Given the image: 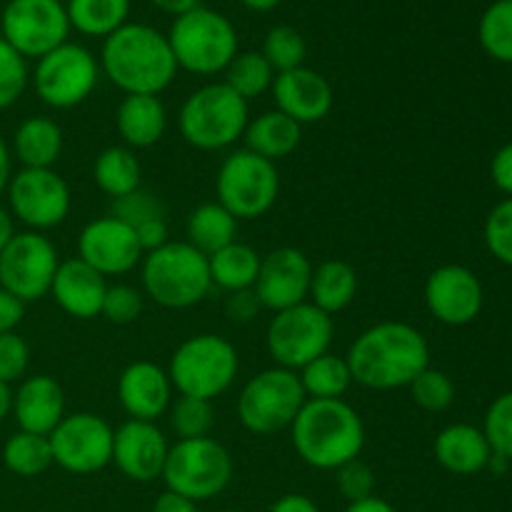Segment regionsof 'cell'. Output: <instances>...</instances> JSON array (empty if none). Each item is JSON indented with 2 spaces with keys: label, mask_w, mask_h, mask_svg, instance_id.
<instances>
[{
  "label": "cell",
  "mask_w": 512,
  "mask_h": 512,
  "mask_svg": "<svg viewBox=\"0 0 512 512\" xmlns=\"http://www.w3.org/2000/svg\"><path fill=\"white\" fill-rule=\"evenodd\" d=\"M345 512H398V510H395L388 500L370 495V498L358 500V503H348Z\"/></svg>",
  "instance_id": "55"
},
{
  "label": "cell",
  "mask_w": 512,
  "mask_h": 512,
  "mask_svg": "<svg viewBox=\"0 0 512 512\" xmlns=\"http://www.w3.org/2000/svg\"><path fill=\"white\" fill-rule=\"evenodd\" d=\"M10 178H13V153H10V145L0 135V195L8 188Z\"/></svg>",
  "instance_id": "54"
},
{
  "label": "cell",
  "mask_w": 512,
  "mask_h": 512,
  "mask_svg": "<svg viewBox=\"0 0 512 512\" xmlns=\"http://www.w3.org/2000/svg\"><path fill=\"white\" fill-rule=\"evenodd\" d=\"M165 370L175 393L213 403L233 388L240 373V355L223 335L200 333L173 350Z\"/></svg>",
  "instance_id": "6"
},
{
  "label": "cell",
  "mask_w": 512,
  "mask_h": 512,
  "mask_svg": "<svg viewBox=\"0 0 512 512\" xmlns=\"http://www.w3.org/2000/svg\"><path fill=\"white\" fill-rule=\"evenodd\" d=\"M23 318H25V303H20L13 293L0 288V335L15 333V328L23 323Z\"/></svg>",
  "instance_id": "51"
},
{
  "label": "cell",
  "mask_w": 512,
  "mask_h": 512,
  "mask_svg": "<svg viewBox=\"0 0 512 512\" xmlns=\"http://www.w3.org/2000/svg\"><path fill=\"white\" fill-rule=\"evenodd\" d=\"M5 195L10 218L35 233L63 225L73 208L68 183L53 168H20L10 178Z\"/></svg>",
  "instance_id": "13"
},
{
  "label": "cell",
  "mask_w": 512,
  "mask_h": 512,
  "mask_svg": "<svg viewBox=\"0 0 512 512\" xmlns=\"http://www.w3.org/2000/svg\"><path fill=\"white\" fill-rule=\"evenodd\" d=\"M275 70L273 65L265 60V55L260 50H245V53H238L230 65L225 68V85L235 90L243 100L260 98L263 93H268L273 88Z\"/></svg>",
  "instance_id": "36"
},
{
  "label": "cell",
  "mask_w": 512,
  "mask_h": 512,
  "mask_svg": "<svg viewBox=\"0 0 512 512\" xmlns=\"http://www.w3.org/2000/svg\"><path fill=\"white\" fill-rule=\"evenodd\" d=\"M263 310L255 290H235V293H228L225 298V315H228L233 323H250L255 315Z\"/></svg>",
  "instance_id": "48"
},
{
  "label": "cell",
  "mask_w": 512,
  "mask_h": 512,
  "mask_svg": "<svg viewBox=\"0 0 512 512\" xmlns=\"http://www.w3.org/2000/svg\"><path fill=\"white\" fill-rule=\"evenodd\" d=\"M480 48L498 63L512 65V0H495L478 23Z\"/></svg>",
  "instance_id": "37"
},
{
  "label": "cell",
  "mask_w": 512,
  "mask_h": 512,
  "mask_svg": "<svg viewBox=\"0 0 512 512\" xmlns=\"http://www.w3.org/2000/svg\"><path fill=\"white\" fill-rule=\"evenodd\" d=\"M143 313V295L133 285H108V293L103 300V315L113 325H130Z\"/></svg>",
  "instance_id": "45"
},
{
  "label": "cell",
  "mask_w": 512,
  "mask_h": 512,
  "mask_svg": "<svg viewBox=\"0 0 512 512\" xmlns=\"http://www.w3.org/2000/svg\"><path fill=\"white\" fill-rule=\"evenodd\" d=\"M215 195L225 210L238 220L263 218L280 195L278 165L260 158L253 150H233L215 175Z\"/></svg>",
  "instance_id": "10"
},
{
  "label": "cell",
  "mask_w": 512,
  "mask_h": 512,
  "mask_svg": "<svg viewBox=\"0 0 512 512\" xmlns=\"http://www.w3.org/2000/svg\"><path fill=\"white\" fill-rule=\"evenodd\" d=\"M13 410V388L5 383H0V423L10 415Z\"/></svg>",
  "instance_id": "58"
},
{
  "label": "cell",
  "mask_w": 512,
  "mask_h": 512,
  "mask_svg": "<svg viewBox=\"0 0 512 512\" xmlns=\"http://www.w3.org/2000/svg\"><path fill=\"white\" fill-rule=\"evenodd\" d=\"M100 73L125 95H160L178 75L168 35L145 23H125L103 40Z\"/></svg>",
  "instance_id": "2"
},
{
  "label": "cell",
  "mask_w": 512,
  "mask_h": 512,
  "mask_svg": "<svg viewBox=\"0 0 512 512\" xmlns=\"http://www.w3.org/2000/svg\"><path fill=\"white\" fill-rule=\"evenodd\" d=\"M308 400H340L353 388V373L345 355L325 353L298 370Z\"/></svg>",
  "instance_id": "32"
},
{
  "label": "cell",
  "mask_w": 512,
  "mask_h": 512,
  "mask_svg": "<svg viewBox=\"0 0 512 512\" xmlns=\"http://www.w3.org/2000/svg\"><path fill=\"white\" fill-rule=\"evenodd\" d=\"M298 458L315 470H338L360 458L365 448V423L358 410L340 400H305L290 425Z\"/></svg>",
  "instance_id": "3"
},
{
  "label": "cell",
  "mask_w": 512,
  "mask_h": 512,
  "mask_svg": "<svg viewBox=\"0 0 512 512\" xmlns=\"http://www.w3.org/2000/svg\"><path fill=\"white\" fill-rule=\"evenodd\" d=\"M105 293H108V278H103L98 270H93L80 258L60 260L50 295L63 313L78 320L98 318Z\"/></svg>",
  "instance_id": "23"
},
{
  "label": "cell",
  "mask_w": 512,
  "mask_h": 512,
  "mask_svg": "<svg viewBox=\"0 0 512 512\" xmlns=\"http://www.w3.org/2000/svg\"><path fill=\"white\" fill-rule=\"evenodd\" d=\"M313 268L308 255L298 248H275L260 258L258 280L253 290L260 305L270 313H280L293 305H300L310 295Z\"/></svg>",
  "instance_id": "19"
},
{
  "label": "cell",
  "mask_w": 512,
  "mask_h": 512,
  "mask_svg": "<svg viewBox=\"0 0 512 512\" xmlns=\"http://www.w3.org/2000/svg\"><path fill=\"white\" fill-rule=\"evenodd\" d=\"M28 365L30 348L25 338H20L18 333L0 335V383H20L25 373H28Z\"/></svg>",
  "instance_id": "46"
},
{
  "label": "cell",
  "mask_w": 512,
  "mask_h": 512,
  "mask_svg": "<svg viewBox=\"0 0 512 512\" xmlns=\"http://www.w3.org/2000/svg\"><path fill=\"white\" fill-rule=\"evenodd\" d=\"M113 425L100 415L68 413L48 435L53 465L73 475L100 473L113 463Z\"/></svg>",
  "instance_id": "16"
},
{
  "label": "cell",
  "mask_w": 512,
  "mask_h": 512,
  "mask_svg": "<svg viewBox=\"0 0 512 512\" xmlns=\"http://www.w3.org/2000/svg\"><path fill=\"white\" fill-rule=\"evenodd\" d=\"M260 53L265 55V60L273 65L275 75H278L285 73V70L303 68L308 45H305V38L295 28H290V25H275L265 35Z\"/></svg>",
  "instance_id": "39"
},
{
  "label": "cell",
  "mask_w": 512,
  "mask_h": 512,
  "mask_svg": "<svg viewBox=\"0 0 512 512\" xmlns=\"http://www.w3.org/2000/svg\"><path fill=\"white\" fill-rule=\"evenodd\" d=\"M305 400L308 398H305L298 373L273 365V368L253 375L240 390V425L253 435L283 433L298 418Z\"/></svg>",
  "instance_id": "9"
},
{
  "label": "cell",
  "mask_w": 512,
  "mask_h": 512,
  "mask_svg": "<svg viewBox=\"0 0 512 512\" xmlns=\"http://www.w3.org/2000/svg\"><path fill=\"white\" fill-rule=\"evenodd\" d=\"M338 490L348 503H358V500L370 498L375 495V473L368 463L360 458L350 460V463L340 465L338 470Z\"/></svg>",
  "instance_id": "47"
},
{
  "label": "cell",
  "mask_w": 512,
  "mask_h": 512,
  "mask_svg": "<svg viewBox=\"0 0 512 512\" xmlns=\"http://www.w3.org/2000/svg\"><path fill=\"white\" fill-rule=\"evenodd\" d=\"M358 295V273L345 260H325L315 265L308 300L323 313H343Z\"/></svg>",
  "instance_id": "29"
},
{
  "label": "cell",
  "mask_w": 512,
  "mask_h": 512,
  "mask_svg": "<svg viewBox=\"0 0 512 512\" xmlns=\"http://www.w3.org/2000/svg\"><path fill=\"white\" fill-rule=\"evenodd\" d=\"M233 473L235 463L230 450L208 435L170 445L160 478L170 493L183 495L193 503H205L228 488Z\"/></svg>",
  "instance_id": "8"
},
{
  "label": "cell",
  "mask_w": 512,
  "mask_h": 512,
  "mask_svg": "<svg viewBox=\"0 0 512 512\" xmlns=\"http://www.w3.org/2000/svg\"><path fill=\"white\" fill-rule=\"evenodd\" d=\"M268 512H320V508L308 498V495L288 493L283 495V498L275 500Z\"/></svg>",
  "instance_id": "53"
},
{
  "label": "cell",
  "mask_w": 512,
  "mask_h": 512,
  "mask_svg": "<svg viewBox=\"0 0 512 512\" xmlns=\"http://www.w3.org/2000/svg\"><path fill=\"white\" fill-rule=\"evenodd\" d=\"M13 235H15L13 218H10L8 210H5L3 205H0V250H3L5 245H8V240L13 238Z\"/></svg>",
  "instance_id": "57"
},
{
  "label": "cell",
  "mask_w": 512,
  "mask_h": 512,
  "mask_svg": "<svg viewBox=\"0 0 512 512\" xmlns=\"http://www.w3.org/2000/svg\"><path fill=\"white\" fill-rule=\"evenodd\" d=\"M70 30L88 35V38H108L115 30L128 23L130 0H68Z\"/></svg>",
  "instance_id": "33"
},
{
  "label": "cell",
  "mask_w": 512,
  "mask_h": 512,
  "mask_svg": "<svg viewBox=\"0 0 512 512\" xmlns=\"http://www.w3.org/2000/svg\"><path fill=\"white\" fill-rule=\"evenodd\" d=\"M68 33V10L60 0H8L0 15V38L25 60L68 43Z\"/></svg>",
  "instance_id": "15"
},
{
  "label": "cell",
  "mask_w": 512,
  "mask_h": 512,
  "mask_svg": "<svg viewBox=\"0 0 512 512\" xmlns=\"http://www.w3.org/2000/svg\"><path fill=\"white\" fill-rule=\"evenodd\" d=\"M425 305L438 323L463 328L478 320L485 305V290L478 275L465 265H440L425 280Z\"/></svg>",
  "instance_id": "17"
},
{
  "label": "cell",
  "mask_w": 512,
  "mask_h": 512,
  "mask_svg": "<svg viewBox=\"0 0 512 512\" xmlns=\"http://www.w3.org/2000/svg\"><path fill=\"white\" fill-rule=\"evenodd\" d=\"M168 418L178 440L208 438L215 425V408L210 400L178 395V400H173L170 405Z\"/></svg>",
  "instance_id": "38"
},
{
  "label": "cell",
  "mask_w": 512,
  "mask_h": 512,
  "mask_svg": "<svg viewBox=\"0 0 512 512\" xmlns=\"http://www.w3.org/2000/svg\"><path fill=\"white\" fill-rule=\"evenodd\" d=\"M173 383L168 370L150 360H135L120 373L118 400L130 420L158 423L173 405Z\"/></svg>",
  "instance_id": "22"
},
{
  "label": "cell",
  "mask_w": 512,
  "mask_h": 512,
  "mask_svg": "<svg viewBox=\"0 0 512 512\" xmlns=\"http://www.w3.org/2000/svg\"><path fill=\"white\" fill-rule=\"evenodd\" d=\"M300 140H303V125H298L280 110H265V113L255 115L253 120H248L243 135L245 148L270 163H278V160L293 155Z\"/></svg>",
  "instance_id": "28"
},
{
  "label": "cell",
  "mask_w": 512,
  "mask_h": 512,
  "mask_svg": "<svg viewBox=\"0 0 512 512\" xmlns=\"http://www.w3.org/2000/svg\"><path fill=\"white\" fill-rule=\"evenodd\" d=\"M185 235L193 248H198L203 255L218 253L220 248L238 240V218L230 210H225L218 200L203 203L188 215L185 223Z\"/></svg>",
  "instance_id": "31"
},
{
  "label": "cell",
  "mask_w": 512,
  "mask_h": 512,
  "mask_svg": "<svg viewBox=\"0 0 512 512\" xmlns=\"http://www.w3.org/2000/svg\"><path fill=\"white\" fill-rule=\"evenodd\" d=\"M433 453L440 468L453 475L483 473L493 458V448H490L483 428L468 423H455L440 430L433 443Z\"/></svg>",
  "instance_id": "25"
},
{
  "label": "cell",
  "mask_w": 512,
  "mask_h": 512,
  "mask_svg": "<svg viewBox=\"0 0 512 512\" xmlns=\"http://www.w3.org/2000/svg\"><path fill=\"white\" fill-rule=\"evenodd\" d=\"M143 255L135 230L113 215L90 220L78 235V258L103 278L128 275L143 263Z\"/></svg>",
  "instance_id": "18"
},
{
  "label": "cell",
  "mask_w": 512,
  "mask_h": 512,
  "mask_svg": "<svg viewBox=\"0 0 512 512\" xmlns=\"http://www.w3.org/2000/svg\"><path fill=\"white\" fill-rule=\"evenodd\" d=\"M275 110L293 118L298 125L320 123L330 115L335 103L333 85L323 73L313 68H295L278 73L270 88Z\"/></svg>",
  "instance_id": "21"
},
{
  "label": "cell",
  "mask_w": 512,
  "mask_h": 512,
  "mask_svg": "<svg viewBox=\"0 0 512 512\" xmlns=\"http://www.w3.org/2000/svg\"><path fill=\"white\" fill-rule=\"evenodd\" d=\"M145 295L165 310H188L208 298L210 280L208 255L188 240H168L163 248L150 250L140 263Z\"/></svg>",
  "instance_id": "4"
},
{
  "label": "cell",
  "mask_w": 512,
  "mask_h": 512,
  "mask_svg": "<svg viewBox=\"0 0 512 512\" xmlns=\"http://www.w3.org/2000/svg\"><path fill=\"white\" fill-rule=\"evenodd\" d=\"M60 255L45 233H15L0 250V288L13 293L20 303H35L50 295Z\"/></svg>",
  "instance_id": "14"
},
{
  "label": "cell",
  "mask_w": 512,
  "mask_h": 512,
  "mask_svg": "<svg viewBox=\"0 0 512 512\" xmlns=\"http://www.w3.org/2000/svg\"><path fill=\"white\" fill-rule=\"evenodd\" d=\"M170 443L158 423L125 420L113 435V465L133 483H153L163 475Z\"/></svg>",
  "instance_id": "20"
},
{
  "label": "cell",
  "mask_w": 512,
  "mask_h": 512,
  "mask_svg": "<svg viewBox=\"0 0 512 512\" xmlns=\"http://www.w3.org/2000/svg\"><path fill=\"white\" fill-rule=\"evenodd\" d=\"M335 338L333 315L315 308L310 300L273 313L265 330V348L278 368L295 370L330 353Z\"/></svg>",
  "instance_id": "11"
},
{
  "label": "cell",
  "mask_w": 512,
  "mask_h": 512,
  "mask_svg": "<svg viewBox=\"0 0 512 512\" xmlns=\"http://www.w3.org/2000/svg\"><path fill=\"white\" fill-rule=\"evenodd\" d=\"M345 360L353 383L370 390H398L430 368V345L415 325L385 320L363 330L350 343Z\"/></svg>",
  "instance_id": "1"
},
{
  "label": "cell",
  "mask_w": 512,
  "mask_h": 512,
  "mask_svg": "<svg viewBox=\"0 0 512 512\" xmlns=\"http://www.w3.org/2000/svg\"><path fill=\"white\" fill-rule=\"evenodd\" d=\"M63 128L48 115H30L15 128L10 153L23 168H53L63 153Z\"/></svg>",
  "instance_id": "27"
},
{
  "label": "cell",
  "mask_w": 512,
  "mask_h": 512,
  "mask_svg": "<svg viewBox=\"0 0 512 512\" xmlns=\"http://www.w3.org/2000/svg\"><path fill=\"white\" fill-rule=\"evenodd\" d=\"M483 433L495 455L512 463V390L498 395L485 413Z\"/></svg>",
  "instance_id": "42"
},
{
  "label": "cell",
  "mask_w": 512,
  "mask_h": 512,
  "mask_svg": "<svg viewBox=\"0 0 512 512\" xmlns=\"http://www.w3.org/2000/svg\"><path fill=\"white\" fill-rule=\"evenodd\" d=\"M150 3H153L160 13H168V15H173V18H178V15L198 8V0H150Z\"/></svg>",
  "instance_id": "56"
},
{
  "label": "cell",
  "mask_w": 512,
  "mask_h": 512,
  "mask_svg": "<svg viewBox=\"0 0 512 512\" xmlns=\"http://www.w3.org/2000/svg\"><path fill=\"white\" fill-rule=\"evenodd\" d=\"M168 43L178 68L195 75L225 73L230 60L238 55V33L233 23L223 13L203 5L173 18Z\"/></svg>",
  "instance_id": "7"
},
{
  "label": "cell",
  "mask_w": 512,
  "mask_h": 512,
  "mask_svg": "<svg viewBox=\"0 0 512 512\" xmlns=\"http://www.w3.org/2000/svg\"><path fill=\"white\" fill-rule=\"evenodd\" d=\"M260 258L263 255L248 243L233 240L230 245L220 248L218 253L208 255L210 280L218 285L225 293H235V290H250L258 280Z\"/></svg>",
  "instance_id": "30"
},
{
  "label": "cell",
  "mask_w": 512,
  "mask_h": 512,
  "mask_svg": "<svg viewBox=\"0 0 512 512\" xmlns=\"http://www.w3.org/2000/svg\"><path fill=\"white\" fill-rule=\"evenodd\" d=\"M100 80V63L85 45L63 43L35 60L33 88L40 103L55 110L78 108L93 95Z\"/></svg>",
  "instance_id": "12"
},
{
  "label": "cell",
  "mask_w": 512,
  "mask_h": 512,
  "mask_svg": "<svg viewBox=\"0 0 512 512\" xmlns=\"http://www.w3.org/2000/svg\"><path fill=\"white\" fill-rule=\"evenodd\" d=\"M93 180L108 198H123L140 188V160L125 145H110L95 158Z\"/></svg>",
  "instance_id": "34"
},
{
  "label": "cell",
  "mask_w": 512,
  "mask_h": 512,
  "mask_svg": "<svg viewBox=\"0 0 512 512\" xmlns=\"http://www.w3.org/2000/svg\"><path fill=\"white\" fill-rule=\"evenodd\" d=\"M110 215L123 220L130 228H138V225L148 223V220L165 218V205L158 195L150 193V190H145L143 185H140L133 193L123 195V198H115Z\"/></svg>",
  "instance_id": "44"
},
{
  "label": "cell",
  "mask_w": 512,
  "mask_h": 512,
  "mask_svg": "<svg viewBox=\"0 0 512 512\" xmlns=\"http://www.w3.org/2000/svg\"><path fill=\"white\" fill-rule=\"evenodd\" d=\"M20 430L35 435H50L65 418V393L50 375H30L20 380L13 393V410Z\"/></svg>",
  "instance_id": "24"
},
{
  "label": "cell",
  "mask_w": 512,
  "mask_h": 512,
  "mask_svg": "<svg viewBox=\"0 0 512 512\" xmlns=\"http://www.w3.org/2000/svg\"><path fill=\"white\" fill-rule=\"evenodd\" d=\"M133 230H135V235H138V243H140V248H143V253L163 248V245L170 240L168 220L165 218L148 220V223L138 225V228H133Z\"/></svg>",
  "instance_id": "50"
},
{
  "label": "cell",
  "mask_w": 512,
  "mask_h": 512,
  "mask_svg": "<svg viewBox=\"0 0 512 512\" xmlns=\"http://www.w3.org/2000/svg\"><path fill=\"white\" fill-rule=\"evenodd\" d=\"M490 178L503 195L512 198V140L505 143L490 160Z\"/></svg>",
  "instance_id": "49"
},
{
  "label": "cell",
  "mask_w": 512,
  "mask_h": 512,
  "mask_svg": "<svg viewBox=\"0 0 512 512\" xmlns=\"http://www.w3.org/2000/svg\"><path fill=\"white\" fill-rule=\"evenodd\" d=\"M115 128L125 148H153L168 130V110L160 95H125L115 110Z\"/></svg>",
  "instance_id": "26"
},
{
  "label": "cell",
  "mask_w": 512,
  "mask_h": 512,
  "mask_svg": "<svg viewBox=\"0 0 512 512\" xmlns=\"http://www.w3.org/2000/svg\"><path fill=\"white\" fill-rule=\"evenodd\" d=\"M220 512H245V510H220Z\"/></svg>",
  "instance_id": "60"
},
{
  "label": "cell",
  "mask_w": 512,
  "mask_h": 512,
  "mask_svg": "<svg viewBox=\"0 0 512 512\" xmlns=\"http://www.w3.org/2000/svg\"><path fill=\"white\" fill-rule=\"evenodd\" d=\"M150 512H198V503H193V500L183 498V495L178 493L165 490V493H160L158 498H155L153 510Z\"/></svg>",
  "instance_id": "52"
},
{
  "label": "cell",
  "mask_w": 512,
  "mask_h": 512,
  "mask_svg": "<svg viewBox=\"0 0 512 512\" xmlns=\"http://www.w3.org/2000/svg\"><path fill=\"white\" fill-rule=\"evenodd\" d=\"M248 120V100L240 98L230 85L208 83L193 90L180 105L178 130L188 145L215 153L243 140Z\"/></svg>",
  "instance_id": "5"
},
{
  "label": "cell",
  "mask_w": 512,
  "mask_h": 512,
  "mask_svg": "<svg viewBox=\"0 0 512 512\" xmlns=\"http://www.w3.org/2000/svg\"><path fill=\"white\" fill-rule=\"evenodd\" d=\"M240 3L248 10H253V13H270V10L278 8L283 0H240Z\"/></svg>",
  "instance_id": "59"
},
{
  "label": "cell",
  "mask_w": 512,
  "mask_h": 512,
  "mask_svg": "<svg viewBox=\"0 0 512 512\" xmlns=\"http://www.w3.org/2000/svg\"><path fill=\"white\" fill-rule=\"evenodd\" d=\"M485 245L498 263L512 268V198L500 200L485 218Z\"/></svg>",
  "instance_id": "43"
},
{
  "label": "cell",
  "mask_w": 512,
  "mask_h": 512,
  "mask_svg": "<svg viewBox=\"0 0 512 512\" xmlns=\"http://www.w3.org/2000/svg\"><path fill=\"white\" fill-rule=\"evenodd\" d=\"M410 398L425 413H443L455 403V383L448 373L438 368H425L413 383L408 385Z\"/></svg>",
  "instance_id": "40"
},
{
  "label": "cell",
  "mask_w": 512,
  "mask_h": 512,
  "mask_svg": "<svg viewBox=\"0 0 512 512\" xmlns=\"http://www.w3.org/2000/svg\"><path fill=\"white\" fill-rule=\"evenodd\" d=\"M3 465L18 478H35L53 465L48 435H35L18 430L3 445Z\"/></svg>",
  "instance_id": "35"
},
{
  "label": "cell",
  "mask_w": 512,
  "mask_h": 512,
  "mask_svg": "<svg viewBox=\"0 0 512 512\" xmlns=\"http://www.w3.org/2000/svg\"><path fill=\"white\" fill-rule=\"evenodd\" d=\"M28 80V60L0 38V113L23 98Z\"/></svg>",
  "instance_id": "41"
}]
</instances>
